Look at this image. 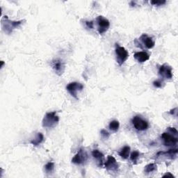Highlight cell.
Here are the masks:
<instances>
[{"label":"cell","instance_id":"obj_1","mask_svg":"<svg viewBox=\"0 0 178 178\" xmlns=\"http://www.w3.org/2000/svg\"><path fill=\"white\" fill-rule=\"evenodd\" d=\"M59 117L57 115L56 111L47 113L44 115L42 125L45 128H54L59 124Z\"/></svg>","mask_w":178,"mask_h":178},{"label":"cell","instance_id":"obj_2","mask_svg":"<svg viewBox=\"0 0 178 178\" xmlns=\"http://www.w3.org/2000/svg\"><path fill=\"white\" fill-rule=\"evenodd\" d=\"M24 20H20V21H12L8 20L7 16H4L2 19V26L3 30L8 34L12 33L13 30L14 29L17 28L21 24L23 23Z\"/></svg>","mask_w":178,"mask_h":178},{"label":"cell","instance_id":"obj_3","mask_svg":"<svg viewBox=\"0 0 178 178\" xmlns=\"http://www.w3.org/2000/svg\"><path fill=\"white\" fill-rule=\"evenodd\" d=\"M115 52V54H116L118 63L119 64V66H122L124 63V61H126V60L128 59L129 53L125 48L119 45H116Z\"/></svg>","mask_w":178,"mask_h":178},{"label":"cell","instance_id":"obj_4","mask_svg":"<svg viewBox=\"0 0 178 178\" xmlns=\"http://www.w3.org/2000/svg\"><path fill=\"white\" fill-rule=\"evenodd\" d=\"M67 91H68L69 93L72 95L73 97H75V99L78 100L77 96V93L79 91H81L84 89V86L81 84L79 83V82H71V83L68 84L66 86Z\"/></svg>","mask_w":178,"mask_h":178},{"label":"cell","instance_id":"obj_5","mask_svg":"<svg viewBox=\"0 0 178 178\" xmlns=\"http://www.w3.org/2000/svg\"><path fill=\"white\" fill-rule=\"evenodd\" d=\"M97 23V30L100 34H103L104 33L107 32L110 26V22L107 19L103 16H98L96 18Z\"/></svg>","mask_w":178,"mask_h":178},{"label":"cell","instance_id":"obj_6","mask_svg":"<svg viewBox=\"0 0 178 178\" xmlns=\"http://www.w3.org/2000/svg\"><path fill=\"white\" fill-rule=\"evenodd\" d=\"M132 124L136 130L139 131H145L148 128V122L142 119L139 115H136L132 118Z\"/></svg>","mask_w":178,"mask_h":178},{"label":"cell","instance_id":"obj_7","mask_svg":"<svg viewBox=\"0 0 178 178\" xmlns=\"http://www.w3.org/2000/svg\"><path fill=\"white\" fill-rule=\"evenodd\" d=\"M51 66H52L56 74L59 75V76H61V75H63L64 71H65V63H63V61L61 59H56L52 60Z\"/></svg>","mask_w":178,"mask_h":178},{"label":"cell","instance_id":"obj_8","mask_svg":"<svg viewBox=\"0 0 178 178\" xmlns=\"http://www.w3.org/2000/svg\"><path fill=\"white\" fill-rule=\"evenodd\" d=\"M88 159V155L86 152L83 149H80L78 152L72 158V162L73 164L81 165L84 164Z\"/></svg>","mask_w":178,"mask_h":178},{"label":"cell","instance_id":"obj_9","mask_svg":"<svg viewBox=\"0 0 178 178\" xmlns=\"http://www.w3.org/2000/svg\"><path fill=\"white\" fill-rule=\"evenodd\" d=\"M104 166L109 172L116 173L118 170V164L117 163L116 159L113 156H108L107 160L104 164Z\"/></svg>","mask_w":178,"mask_h":178},{"label":"cell","instance_id":"obj_10","mask_svg":"<svg viewBox=\"0 0 178 178\" xmlns=\"http://www.w3.org/2000/svg\"><path fill=\"white\" fill-rule=\"evenodd\" d=\"M159 75L163 79H170L173 78V70L172 68L168 64H164L160 66L159 69Z\"/></svg>","mask_w":178,"mask_h":178},{"label":"cell","instance_id":"obj_11","mask_svg":"<svg viewBox=\"0 0 178 178\" xmlns=\"http://www.w3.org/2000/svg\"><path fill=\"white\" fill-rule=\"evenodd\" d=\"M161 139H163L164 143L166 146H175L177 143V138L175 137L174 136L170 134L168 132H164L162 134Z\"/></svg>","mask_w":178,"mask_h":178},{"label":"cell","instance_id":"obj_12","mask_svg":"<svg viewBox=\"0 0 178 178\" xmlns=\"http://www.w3.org/2000/svg\"><path fill=\"white\" fill-rule=\"evenodd\" d=\"M140 39L141 40L144 45L148 49H152L155 46V41H153L151 37H149L146 34H143L140 37Z\"/></svg>","mask_w":178,"mask_h":178},{"label":"cell","instance_id":"obj_13","mask_svg":"<svg viewBox=\"0 0 178 178\" xmlns=\"http://www.w3.org/2000/svg\"><path fill=\"white\" fill-rule=\"evenodd\" d=\"M134 57V59L139 63H144L150 59V55L146 52H136Z\"/></svg>","mask_w":178,"mask_h":178},{"label":"cell","instance_id":"obj_14","mask_svg":"<svg viewBox=\"0 0 178 178\" xmlns=\"http://www.w3.org/2000/svg\"><path fill=\"white\" fill-rule=\"evenodd\" d=\"M130 146H124L122 148L121 151L118 152V155L122 159H127L130 156Z\"/></svg>","mask_w":178,"mask_h":178},{"label":"cell","instance_id":"obj_15","mask_svg":"<svg viewBox=\"0 0 178 178\" xmlns=\"http://www.w3.org/2000/svg\"><path fill=\"white\" fill-rule=\"evenodd\" d=\"M43 141H44V136L43 134L39 132L37 134V136L35 137V139H33L32 141H31V143H32L33 146H37L41 144Z\"/></svg>","mask_w":178,"mask_h":178},{"label":"cell","instance_id":"obj_16","mask_svg":"<svg viewBox=\"0 0 178 178\" xmlns=\"http://www.w3.org/2000/svg\"><path fill=\"white\" fill-rule=\"evenodd\" d=\"M157 164L152 163V164H149L147 166H146L144 170L146 173H150L155 172V171L157 170Z\"/></svg>","mask_w":178,"mask_h":178},{"label":"cell","instance_id":"obj_17","mask_svg":"<svg viewBox=\"0 0 178 178\" xmlns=\"http://www.w3.org/2000/svg\"><path fill=\"white\" fill-rule=\"evenodd\" d=\"M109 127L110 130L113 132H116L120 127V123L118 121H111L109 123Z\"/></svg>","mask_w":178,"mask_h":178},{"label":"cell","instance_id":"obj_18","mask_svg":"<svg viewBox=\"0 0 178 178\" xmlns=\"http://www.w3.org/2000/svg\"><path fill=\"white\" fill-rule=\"evenodd\" d=\"M92 156L95 159L98 160L100 162L102 161V159L104 157V155L98 150H93L92 151Z\"/></svg>","mask_w":178,"mask_h":178},{"label":"cell","instance_id":"obj_19","mask_svg":"<svg viewBox=\"0 0 178 178\" xmlns=\"http://www.w3.org/2000/svg\"><path fill=\"white\" fill-rule=\"evenodd\" d=\"M44 169H45L46 173H51L54 171V164L52 161L48 162V164L44 166Z\"/></svg>","mask_w":178,"mask_h":178},{"label":"cell","instance_id":"obj_20","mask_svg":"<svg viewBox=\"0 0 178 178\" xmlns=\"http://www.w3.org/2000/svg\"><path fill=\"white\" fill-rule=\"evenodd\" d=\"M139 155H140V154L138 151H134L132 154H131V156H130L131 161H132L133 163H135V162L138 160V159H139Z\"/></svg>","mask_w":178,"mask_h":178},{"label":"cell","instance_id":"obj_21","mask_svg":"<svg viewBox=\"0 0 178 178\" xmlns=\"http://www.w3.org/2000/svg\"><path fill=\"white\" fill-rule=\"evenodd\" d=\"M166 3V2L165 0H163V1H161V0H152L151 1V4L154 6H161L163 4H165Z\"/></svg>","mask_w":178,"mask_h":178},{"label":"cell","instance_id":"obj_22","mask_svg":"<svg viewBox=\"0 0 178 178\" xmlns=\"http://www.w3.org/2000/svg\"><path fill=\"white\" fill-rule=\"evenodd\" d=\"M100 134H101V136L102 137V138H104V139H109V137H110V134L106 130H102L100 131Z\"/></svg>","mask_w":178,"mask_h":178},{"label":"cell","instance_id":"obj_23","mask_svg":"<svg viewBox=\"0 0 178 178\" xmlns=\"http://www.w3.org/2000/svg\"><path fill=\"white\" fill-rule=\"evenodd\" d=\"M153 85L156 88H161L162 86V82L159 81V80H157V81H155L153 82Z\"/></svg>","mask_w":178,"mask_h":178},{"label":"cell","instance_id":"obj_24","mask_svg":"<svg viewBox=\"0 0 178 178\" xmlns=\"http://www.w3.org/2000/svg\"><path fill=\"white\" fill-rule=\"evenodd\" d=\"M86 24L89 29H93V21H86Z\"/></svg>","mask_w":178,"mask_h":178},{"label":"cell","instance_id":"obj_25","mask_svg":"<svg viewBox=\"0 0 178 178\" xmlns=\"http://www.w3.org/2000/svg\"><path fill=\"white\" fill-rule=\"evenodd\" d=\"M168 130L170 131L171 133L174 134H177V131L176 129L174 127H168Z\"/></svg>","mask_w":178,"mask_h":178},{"label":"cell","instance_id":"obj_26","mask_svg":"<svg viewBox=\"0 0 178 178\" xmlns=\"http://www.w3.org/2000/svg\"><path fill=\"white\" fill-rule=\"evenodd\" d=\"M174 177V175H172L170 173H166L165 175H163V177Z\"/></svg>","mask_w":178,"mask_h":178},{"label":"cell","instance_id":"obj_27","mask_svg":"<svg viewBox=\"0 0 178 178\" xmlns=\"http://www.w3.org/2000/svg\"><path fill=\"white\" fill-rule=\"evenodd\" d=\"M1 63H2V65H1V68H2V67H3V66H4V62L3 61H1Z\"/></svg>","mask_w":178,"mask_h":178}]
</instances>
